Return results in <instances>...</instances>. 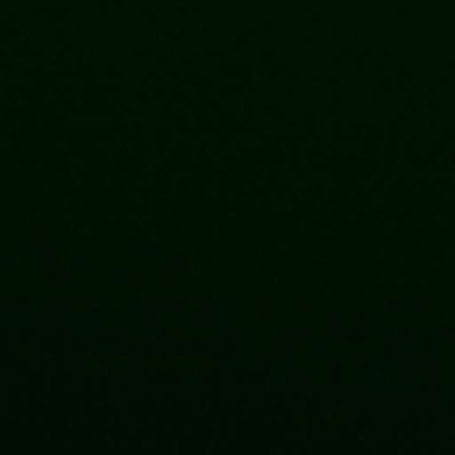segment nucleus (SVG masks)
Returning <instances> with one entry per match:
<instances>
[]
</instances>
